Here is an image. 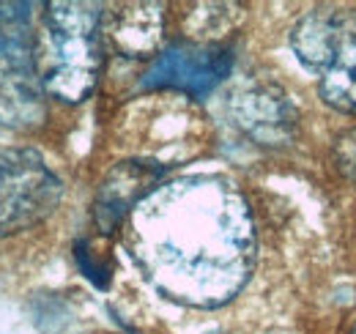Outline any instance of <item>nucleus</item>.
<instances>
[{
  "label": "nucleus",
  "mask_w": 356,
  "mask_h": 334,
  "mask_svg": "<svg viewBox=\"0 0 356 334\" xmlns=\"http://www.w3.org/2000/svg\"><path fill=\"white\" fill-rule=\"evenodd\" d=\"M137 257L165 293L220 304L238 291L252 257L250 216L220 181H178L134 222Z\"/></svg>",
  "instance_id": "f257e3e1"
},
{
  "label": "nucleus",
  "mask_w": 356,
  "mask_h": 334,
  "mask_svg": "<svg viewBox=\"0 0 356 334\" xmlns=\"http://www.w3.org/2000/svg\"><path fill=\"white\" fill-rule=\"evenodd\" d=\"M42 85L63 102H83L102 69L99 11L88 3H49L36 42Z\"/></svg>",
  "instance_id": "f03ea898"
},
{
  "label": "nucleus",
  "mask_w": 356,
  "mask_h": 334,
  "mask_svg": "<svg viewBox=\"0 0 356 334\" xmlns=\"http://www.w3.org/2000/svg\"><path fill=\"white\" fill-rule=\"evenodd\" d=\"M28 8L25 3H0V118L11 126L36 124L44 113Z\"/></svg>",
  "instance_id": "7ed1b4c3"
},
{
  "label": "nucleus",
  "mask_w": 356,
  "mask_h": 334,
  "mask_svg": "<svg viewBox=\"0 0 356 334\" xmlns=\"http://www.w3.org/2000/svg\"><path fill=\"white\" fill-rule=\"evenodd\" d=\"M63 186L31 148H0V236L28 230L58 209Z\"/></svg>",
  "instance_id": "20e7f679"
},
{
  "label": "nucleus",
  "mask_w": 356,
  "mask_h": 334,
  "mask_svg": "<svg viewBox=\"0 0 356 334\" xmlns=\"http://www.w3.org/2000/svg\"><path fill=\"white\" fill-rule=\"evenodd\" d=\"M230 49L220 44L181 42L170 44L148 69L145 88H173L192 96H206L230 72Z\"/></svg>",
  "instance_id": "39448f33"
},
{
  "label": "nucleus",
  "mask_w": 356,
  "mask_h": 334,
  "mask_svg": "<svg viewBox=\"0 0 356 334\" xmlns=\"http://www.w3.org/2000/svg\"><path fill=\"white\" fill-rule=\"evenodd\" d=\"M162 167L148 162H124L113 167L110 175L102 181L93 203V216L102 233H110L143 198H148L156 189Z\"/></svg>",
  "instance_id": "423d86ee"
},
{
  "label": "nucleus",
  "mask_w": 356,
  "mask_h": 334,
  "mask_svg": "<svg viewBox=\"0 0 356 334\" xmlns=\"http://www.w3.org/2000/svg\"><path fill=\"white\" fill-rule=\"evenodd\" d=\"M233 116L247 134L266 145L288 140L293 132V107L271 85H244L233 93Z\"/></svg>",
  "instance_id": "0eeeda50"
},
{
  "label": "nucleus",
  "mask_w": 356,
  "mask_h": 334,
  "mask_svg": "<svg viewBox=\"0 0 356 334\" xmlns=\"http://www.w3.org/2000/svg\"><path fill=\"white\" fill-rule=\"evenodd\" d=\"M351 17L354 11H343V8H315L307 17H302L291 36L299 61L307 69L323 74L340 49V42L351 25Z\"/></svg>",
  "instance_id": "6e6552de"
},
{
  "label": "nucleus",
  "mask_w": 356,
  "mask_h": 334,
  "mask_svg": "<svg viewBox=\"0 0 356 334\" xmlns=\"http://www.w3.org/2000/svg\"><path fill=\"white\" fill-rule=\"evenodd\" d=\"M113 42L118 44V49L129 52L134 58L151 52L159 33H162V11L156 3H137V6H127L115 14V22L110 28Z\"/></svg>",
  "instance_id": "1a4fd4ad"
},
{
  "label": "nucleus",
  "mask_w": 356,
  "mask_h": 334,
  "mask_svg": "<svg viewBox=\"0 0 356 334\" xmlns=\"http://www.w3.org/2000/svg\"><path fill=\"white\" fill-rule=\"evenodd\" d=\"M321 96L343 110L356 116V11L351 17V25L340 42V49L321 80Z\"/></svg>",
  "instance_id": "9d476101"
},
{
  "label": "nucleus",
  "mask_w": 356,
  "mask_h": 334,
  "mask_svg": "<svg viewBox=\"0 0 356 334\" xmlns=\"http://www.w3.org/2000/svg\"><path fill=\"white\" fill-rule=\"evenodd\" d=\"M337 165L343 167V173H348V175L356 178V132L348 134V137H343V143L337 148Z\"/></svg>",
  "instance_id": "9b49d317"
}]
</instances>
